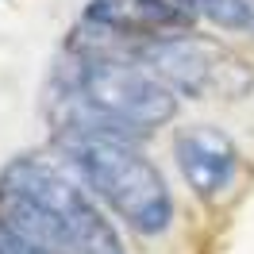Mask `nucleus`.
<instances>
[{
    "label": "nucleus",
    "instance_id": "nucleus-4",
    "mask_svg": "<svg viewBox=\"0 0 254 254\" xmlns=\"http://www.w3.org/2000/svg\"><path fill=\"white\" fill-rule=\"evenodd\" d=\"M127 54L143 62L154 77H162L177 96H196V100H239L254 89L251 65L239 54L223 50L212 39H196L189 31L154 35L131 43Z\"/></svg>",
    "mask_w": 254,
    "mask_h": 254
},
{
    "label": "nucleus",
    "instance_id": "nucleus-1",
    "mask_svg": "<svg viewBox=\"0 0 254 254\" xmlns=\"http://www.w3.org/2000/svg\"><path fill=\"white\" fill-rule=\"evenodd\" d=\"M0 220L65 254H124L93 189L47 158H19L0 177Z\"/></svg>",
    "mask_w": 254,
    "mask_h": 254
},
{
    "label": "nucleus",
    "instance_id": "nucleus-5",
    "mask_svg": "<svg viewBox=\"0 0 254 254\" xmlns=\"http://www.w3.org/2000/svg\"><path fill=\"white\" fill-rule=\"evenodd\" d=\"M174 158H177V170L181 177L189 181V189L200 196V200H216L223 192L235 185L239 177V146L223 135L220 127H208V124H196V127H185L181 135L174 139Z\"/></svg>",
    "mask_w": 254,
    "mask_h": 254
},
{
    "label": "nucleus",
    "instance_id": "nucleus-3",
    "mask_svg": "<svg viewBox=\"0 0 254 254\" xmlns=\"http://www.w3.org/2000/svg\"><path fill=\"white\" fill-rule=\"evenodd\" d=\"M62 150L77 177L93 189L100 204L139 235H162L174 220V196L154 162L127 135L100 127L62 131Z\"/></svg>",
    "mask_w": 254,
    "mask_h": 254
},
{
    "label": "nucleus",
    "instance_id": "nucleus-7",
    "mask_svg": "<svg viewBox=\"0 0 254 254\" xmlns=\"http://www.w3.org/2000/svg\"><path fill=\"white\" fill-rule=\"evenodd\" d=\"M196 19H208L223 31H254V0H185Z\"/></svg>",
    "mask_w": 254,
    "mask_h": 254
},
{
    "label": "nucleus",
    "instance_id": "nucleus-8",
    "mask_svg": "<svg viewBox=\"0 0 254 254\" xmlns=\"http://www.w3.org/2000/svg\"><path fill=\"white\" fill-rule=\"evenodd\" d=\"M0 254H65L54 243L31 235V231H19L8 220H0Z\"/></svg>",
    "mask_w": 254,
    "mask_h": 254
},
{
    "label": "nucleus",
    "instance_id": "nucleus-2",
    "mask_svg": "<svg viewBox=\"0 0 254 254\" xmlns=\"http://www.w3.org/2000/svg\"><path fill=\"white\" fill-rule=\"evenodd\" d=\"M69 127H100L116 135H146L170 124L177 112V93L162 77H154L143 62L112 47L81 50L69 73Z\"/></svg>",
    "mask_w": 254,
    "mask_h": 254
},
{
    "label": "nucleus",
    "instance_id": "nucleus-6",
    "mask_svg": "<svg viewBox=\"0 0 254 254\" xmlns=\"http://www.w3.org/2000/svg\"><path fill=\"white\" fill-rule=\"evenodd\" d=\"M85 19L124 43H139L154 35L189 31L196 16L185 0H93Z\"/></svg>",
    "mask_w": 254,
    "mask_h": 254
}]
</instances>
